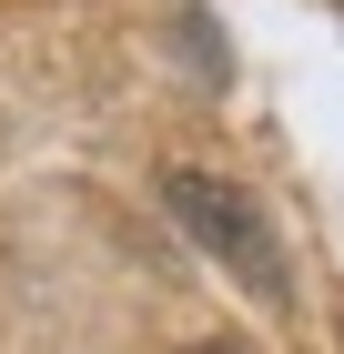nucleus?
Returning <instances> with one entry per match:
<instances>
[{"mask_svg": "<svg viewBox=\"0 0 344 354\" xmlns=\"http://www.w3.org/2000/svg\"><path fill=\"white\" fill-rule=\"evenodd\" d=\"M183 354H253V344H183Z\"/></svg>", "mask_w": 344, "mask_h": 354, "instance_id": "nucleus-2", "label": "nucleus"}, {"mask_svg": "<svg viewBox=\"0 0 344 354\" xmlns=\"http://www.w3.org/2000/svg\"><path fill=\"white\" fill-rule=\"evenodd\" d=\"M162 213L183 223V233H192L223 273H233L243 294H264V304L284 294V233L264 223V203H253L243 183H223V172H192V162H183V172H162Z\"/></svg>", "mask_w": 344, "mask_h": 354, "instance_id": "nucleus-1", "label": "nucleus"}]
</instances>
